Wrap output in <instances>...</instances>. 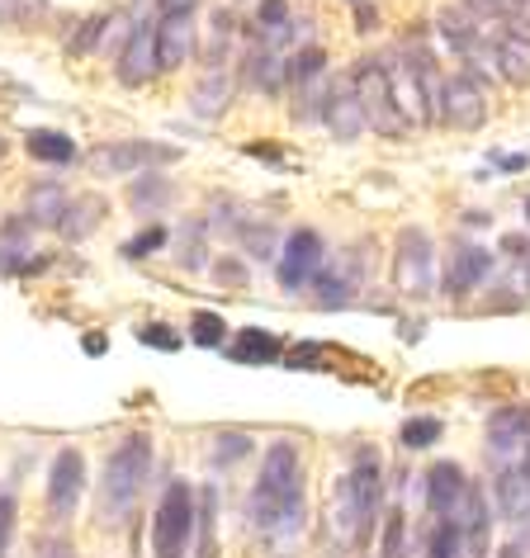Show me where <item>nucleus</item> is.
Instances as JSON below:
<instances>
[{"instance_id": "nucleus-1", "label": "nucleus", "mask_w": 530, "mask_h": 558, "mask_svg": "<svg viewBox=\"0 0 530 558\" xmlns=\"http://www.w3.org/2000/svg\"><path fill=\"white\" fill-rule=\"evenodd\" d=\"M246 521L256 535L289 544L309 525V507H303V454L294 440H270L261 454V478L251 483L246 497Z\"/></svg>"}, {"instance_id": "nucleus-2", "label": "nucleus", "mask_w": 530, "mask_h": 558, "mask_svg": "<svg viewBox=\"0 0 530 558\" xmlns=\"http://www.w3.org/2000/svg\"><path fill=\"white\" fill-rule=\"evenodd\" d=\"M380 511H384V459L380 450L360 445L346 473L337 478V487H332V535L360 549L374 535Z\"/></svg>"}, {"instance_id": "nucleus-3", "label": "nucleus", "mask_w": 530, "mask_h": 558, "mask_svg": "<svg viewBox=\"0 0 530 558\" xmlns=\"http://www.w3.org/2000/svg\"><path fill=\"white\" fill-rule=\"evenodd\" d=\"M152 473V436H123L100 473V525H123Z\"/></svg>"}, {"instance_id": "nucleus-4", "label": "nucleus", "mask_w": 530, "mask_h": 558, "mask_svg": "<svg viewBox=\"0 0 530 558\" xmlns=\"http://www.w3.org/2000/svg\"><path fill=\"white\" fill-rule=\"evenodd\" d=\"M351 90L360 109H365V123L374 129V137H388V143H408L412 137V123L402 119V109L394 100V86H388V72H384V58H360L351 66Z\"/></svg>"}, {"instance_id": "nucleus-5", "label": "nucleus", "mask_w": 530, "mask_h": 558, "mask_svg": "<svg viewBox=\"0 0 530 558\" xmlns=\"http://www.w3.org/2000/svg\"><path fill=\"white\" fill-rule=\"evenodd\" d=\"M194 515H200L194 487H190L185 478H176V483L161 493L157 511H152V558H190Z\"/></svg>"}, {"instance_id": "nucleus-6", "label": "nucleus", "mask_w": 530, "mask_h": 558, "mask_svg": "<svg viewBox=\"0 0 530 558\" xmlns=\"http://www.w3.org/2000/svg\"><path fill=\"white\" fill-rule=\"evenodd\" d=\"M180 147L171 143H147V137H119V143H100L91 147V175L95 180H123V175H143V171H161V166H176Z\"/></svg>"}, {"instance_id": "nucleus-7", "label": "nucleus", "mask_w": 530, "mask_h": 558, "mask_svg": "<svg viewBox=\"0 0 530 558\" xmlns=\"http://www.w3.org/2000/svg\"><path fill=\"white\" fill-rule=\"evenodd\" d=\"M394 289L402 299L436 294V242L422 228H402L394 242Z\"/></svg>"}, {"instance_id": "nucleus-8", "label": "nucleus", "mask_w": 530, "mask_h": 558, "mask_svg": "<svg viewBox=\"0 0 530 558\" xmlns=\"http://www.w3.org/2000/svg\"><path fill=\"white\" fill-rule=\"evenodd\" d=\"M365 279H370V265H365V251L360 246H346L337 251V260H323L317 265V275H313V303L323 313L332 308H351V303L360 299V289H365Z\"/></svg>"}, {"instance_id": "nucleus-9", "label": "nucleus", "mask_w": 530, "mask_h": 558, "mask_svg": "<svg viewBox=\"0 0 530 558\" xmlns=\"http://www.w3.org/2000/svg\"><path fill=\"white\" fill-rule=\"evenodd\" d=\"M323 260H327L323 232L294 228L280 242V256H275V279H280L285 294H303V289L313 284V275H317V265H323Z\"/></svg>"}, {"instance_id": "nucleus-10", "label": "nucleus", "mask_w": 530, "mask_h": 558, "mask_svg": "<svg viewBox=\"0 0 530 558\" xmlns=\"http://www.w3.org/2000/svg\"><path fill=\"white\" fill-rule=\"evenodd\" d=\"M436 123H445V129H459V133L483 129V123H487V90L473 76H465V72L441 76Z\"/></svg>"}, {"instance_id": "nucleus-11", "label": "nucleus", "mask_w": 530, "mask_h": 558, "mask_svg": "<svg viewBox=\"0 0 530 558\" xmlns=\"http://www.w3.org/2000/svg\"><path fill=\"white\" fill-rule=\"evenodd\" d=\"M81 497H86V454H81L76 445H67V450H58V459H52V469H48V511H52V521H72Z\"/></svg>"}, {"instance_id": "nucleus-12", "label": "nucleus", "mask_w": 530, "mask_h": 558, "mask_svg": "<svg viewBox=\"0 0 530 558\" xmlns=\"http://www.w3.org/2000/svg\"><path fill=\"white\" fill-rule=\"evenodd\" d=\"M152 52H157V76L180 72L185 62L200 58V24H194V15H157V24H152Z\"/></svg>"}, {"instance_id": "nucleus-13", "label": "nucleus", "mask_w": 530, "mask_h": 558, "mask_svg": "<svg viewBox=\"0 0 530 558\" xmlns=\"http://www.w3.org/2000/svg\"><path fill=\"white\" fill-rule=\"evenodd\" d=\"M115 76L119 86L143 90L152 76H157V52H152V20H133L123 48L115 52Z\"/></svg>"}, {"instance_id": "nucleus-14", "label": "nucleus", "mask_w": 530, "mask_h": 558, "mask_svg": "<svg viewBox=\"0 0 530 558\" xmlns=\"http://www.w3.org/2000/svg\"><path fill=\"white\" fill-rule=\"evenodd\" d=\"M493 265H497V260H493V251H487V246H473V242L455 246V251H450V270H445L441 294H445V299H469L473 289H483V284H487Z\"/></svg>"}, {"instance_id": "nucleus-15", "label": "nucleus", "mask_w": 530, "mask_h": 558, "mask_svg": "<svg viewBox=\"0 0 530 558\" xmlns=\"http://www.w3.org/2000/svg\"><path fill=\"white\" fill-rule=\"evenodd\" d=\"M323 123H327V133L337 137V143H360V137L370 133V123H365V109H360L356 90H351V81H337V86H327Z\"/></svg>"}, {"instance_id": "nucleus-16", "label": "nucleus", "mask_w": 530, "mask_h": 558, "mask_svg": "<svg viewBox=\"0 0 530 558\" xmlns=\"http://www.w3.org/2000/svg\"><path fill=\"white\" fill-rule=\"evenodd\" d=\"M459 535H465V558H487V544H493V511H487V497L469 483L465 501L455 511Z\"/></svg>"}, {"instance_id": "nucleus-17", "label": "nucleus", "mask_w": 530, "mask_h": 558, "mask_svg": "<svg viewBox=\"0 0 530 558\" xmlns=\"http://www.w3.org/2000/svg\"><path fill=\"white\" fill-rule=\"evenodd\" d=\"M465 493H469V478L455 459H441V464L426 469V511L431 515H455Z\"/></svg>"}, {"instance_id": "nucleus-18", "label": "nucleus", "mask_w": 530, "mask_h": 558, "mask_svg": "<svg viewBox=\"0 0 530 558\" xmlns=\"http://www.w3.org/2000/svg\"><path fill=\"white\" fill-rule=\"evenodd\" d=\"M222 355L232 360V365H280L285 345L275 331L265 327H237L228 341H222Z\"/></svg>"}, {"instance_id": "nucleus-19", "label": "nucleus", "mask_w": 530, "mask_h": 558, "mask_svg": "<svg viewBox=\"0 0 530 558\" xmlns=\"http://www.w3.org/2000/svg\"><path fill=\"white\" fill-rule=\"evenodd\" d=\"M530 440V402H507L487 416V450L497 459H507L511 450H521Z\"/></svg>"}, {"instance_id": "nucleus-20", "label": "nucleus", "mask_w": 530, "mask_h": 558, "mask_svg": "<svg viewBox=\"0 0 530 558\" xmlns=\"http://www.w3.org/2000/svg\"><path fill=\"white\" fill-rule=\"evenodd\" d=\"M436 34H441V48H450L455 58H469L473 48H483V44H487L483 20H473L465 5L441 10V15H436Z\"/></svg>"}, {"instance_id": "nucleus-21", "label": "nucleus", "mask_w": 530, "mask_h": 558, "mask_svg": "<svg viewBox=\"0 0 530 558\" xmlns=\"http://www.w3.org/2000/svg\"><path fill=\"white\" fill-rule=\"evenodd\" d=\"M242 76H246L251 90H261L265 100H275V95L285 90V58L265 44H251L246 58H242Z\"/></svg>"}, {"instance_id": "nucleus-22", "label": "nucleus", "mask_w": 530, "mask_h": 558, "mask_svg": "<svg viewBox=\"0 0 530 558\" xmlns=\"http://www.w3.org/2000/svg\"><path fill=\"white\" fill-rule=\"evenodd\" d=\"M232 95H237V86H232L228 66H214V72H204L200 86L190 90V114L194 119H222L232 105Z\"/></svg>"}, {"instance_id": "nucleus-23", "label": "nucleus", "mask_w": 530, "mask_h": 558, "mask_svg": "<svg viewBox=\"0 0 530 558\" xmlns=\"http://www.w3.org/2000/svg\"><path fill=\"white\" fill-rule=\"evenodd\" d=\"M493 72L502 81H511V86H530V38L521 34H502L493 44Z\"/></svg>"}, {"instance_id": "nucleus-24", "label": "nucleus", "mask_w": 530, "mask_h": 558, "mask_svg": "<svg viewBox=\"0 0 530 558\" xmlns=\"http://www.w3.org/2000/svg\"><path fill=\"white\" fill-rule=\"evenodd\" d=\"M232 44H237V15H232L228 5H218V10H214V20H208V44H200L204 72H214V66H228Z\"/></svg>"}, {"instance_id": "nucleus-25", "label": "nucleus", "mask_w": 530, "mask_h": 558, "mask_svg": "<svg viewBox=\"0 0 530 558\" xmlns=\"http://www.w3.org/2000/svg\"><path fill=\"white\" fill-rule=\"evenodd\" d=\"M67 194L58 180H38V185L29 190V199H24V218L34 222V228H58L62 214H67Z\"/></svg>"}, {"instance_id": "nucleus-26", "label": "nucleus", "mask_w": 530, "mask_h": 558, "mask_svg": "<svg viewBox=\"0 0 530 558\" xmlns=\"http://www.w3.org/2000/svg\"><path fill=\"white\" fill-rule=\"evenodd\" d=\"M24 151L44 166H72L76 161V137L62 129H29L24 133Z\"/></svg>"}, {"instance_id": "nucleus-27", "label": "nucleus", "mask_w": 530, "mask_h": 558, "mask_svg": "<svg viewBox=\"0 0 530 558\" xmlns=\"http://www.w3.org/2000/svg\"><path fill=\"white\" fill-rule=\"evenodd\" d=\"M100 218H105V199H95V194H72V199H67V214L58 222V232L72 236V242H81V236H91L95 228H100Z\"/></svg>"}, {"instance_id": "nucleus-28", "label": "nucleus", "mask_w": 530, "mask_h": 558, "mask_svg": "<svg viewBox=\"0 0 530 558\" xmlns=\"http://www.w3.org/2000/svg\"><path fill=\"white\" fill-rule=\"evenodd\" d=\"M493 501H497V511L507 515V521H521V515H530V483L511 469H497V478H493Z\"/></svg>"}, {"instance_id": "nucleus-29", "label": "nucleus", "mask_w": 530, "mask_h": 558, "mask_svg": "<svg viewBox=\"0 0 530 558\" xmlns=\"http://www.w3.org/2000/svg\"><path fill=\"white\" fill-rule=\"evenodd\" d=\"M176 199V185L166 175L157 171H143V175H133V185H129V204L137 208V214H157V208H166Z\"/></svg>"}, {"instance_id": "nucleus-30", "label": "nucleus", "mask_w": 530, "mask_h": 558, "mask_svg": "<svg viewBox=\"0 0 530 558\" xmlns=\"http://www.w3.org/2000/svg\"><path fill=\"white\" fill-rule=\"evenodd\" d=\"M232 242L242 246L251 260H275V256H280V242H285V236L275 232L270 222H261V218H246V222H242V232H237Z\"/></svg>"}, {"instance_id": "nucleus-31", "label": "nucleus", "mask_w": 530, "mask_h": 558, "mask_svg": "<svg viewBox=\"0 0 530 558\" xmlns=\"http://www.w3.org/2000/svg\"><path fill=\"white\" fill-rule=\"evenodd\" d=\"M176 265L180 270H208V228L204 218H190L176 242Z\"/></svg>"}, {"instance_id": "nucleus-32", "label": "nucleus", "mask_w": 530, "mask_h": 558, "mask_svg": "<svg viewBox=\"0 0 530 558\" xmlns=\"http://www.w3.org/2000/svg\"><path fill=\"white\" fill-rule=\"evenodd\" d=\"M327 76V52L317 44H303L285 58V86H303V81H317Z\"/></svg>"}, {"instance_id": "nucleus-33", "label": "nucleus", "mask_w": 530, "mask_h": 558, "mask_svg": "<svg viewBox=\"0 0 530 558\" xmlns=\"http://www.w3.org/2000/svg\"><path fill=\"white\" fill-rule=\"evenodd\" d=\"M232 337V327H228V317L214 313V308H200V313H190V341L194 345H204V351H222V341Z\"/></svg>"}, {"instance_id": "nucleus-34", "label": "nucleus", "mask_w": 530, "mask_h": 558, "mask_svg": "<svg viewBox=\"0 0 530 558\" xmlns=\"http://www.w3.org/2000/svg\"><path fill=\"white\" fill-rule=\"evenodd\" d=\"M246 218L251 214H242V204H237L232 194H214V199H208V214H204V228L208 232H222V236H237Z\"/></svg>"}, {"instance_id": "nucleus-35", "label": "nucleus", "mask_w": 530, "mask_h": 558, "mask_svg": "<svg viewBox=\"0 0 530 558\" xmlns=\"http://www.w3.org/2000/svg\"><path fill=\"white\" fill-rule=\"evenodd\" d=\"M327 76L317 81H303V86H294V105H289V114H294V123H317L323 119V105H327Z\"/></svg>"}, {"instance_id": "nucleus-36", "label": "nucleus", "mask_w": 530, "mask_h": 558, "mask_svg": "<svg viewBox=\"0 0 530 558\" xmlns=\"http://www.w3.org/2000/svg\"><path fill=\"white\" fill-rule=\"evenodd\" d=\"M426 558H465V535H459L455 515H436L426 535Z\"/></svg>"}, {"instance_id": "nucleus-37", "label": "nucleus", "mask_w": 530, "mask_h": 558, "mask_svg": "<svg viewBox=\"0 0 530 558\" xmlns=\"http://www.w3.org/2000/svg\"><path fill=\"white\" fill-rule=\"evenodd\" d=\"M251 450H256V440H251L246 430H218L214 445H208V464H214V469H232L237 459H246Z\"/></svg>"}, {"instance_id": "nucleus-38", "label": "nucleus", "mask_w": 530, "mask_h": 558, "mask_svg": "<svg viewBox=\"0 0 530 558\" xmlns=\"http://www.w3.org/2000/svg\"><path fill=\"white\" fill-rule=\"evenodd\" d=\"M105 29H109V15H86V20H76L72 38H67V52H72V58H91V52H100Z\"/></svg>"}, {"instance_id": "nucleus-39", "label": "nucleus", "mask_w": 530, "mask_h": 558, "mask_svg": "<svg viewBox=\"0 0 530 558\" xmlns=\"http://www.w3.org/2000/svg\"><path fill=\"white\" fill-rule=\"evenodd\" d=\"M445 436V422L441 416H408L398 430V440H402V450H431Z\"/></svg>"}, {"instance_id": "nucleus-40", "label": "nucleus", "mask_w": 530, "mask_h": 558, "mask_svg": "<svg viewBox=\"0 0 530 558\" xmlns=\"http://www.w3.org/2000/svg\"><path fill=\"white\" fill-rule=\"evenodd\" d=\"M380 558H408V511H402V507H394V511L384 515Z\"/></svg>"}, {"instance_id": "nucleus-41", "label": "nucleus", "mask_w": 530, "mask_h": 558, "mask_svg": "<svg viewBox=\"0 0 530 558\" xmlns=\"http://www.w3.org/2000/svg\"><path fill=\"white\" fill-rule=\"evenodd\" d=\"M166 242H171V232H166L161 222H152V228H143L137 236L123 242V256H129V260H147V256H157V251H166Z\"/></svg>"}, {"instance_id": "nucleus-42", "label": "nucleus", "mask_w": 530, "mask_h": 558, "mask_svg": "<svg viewBox=\"0 0 530 558\" xmlns=\"http://www.w3.org/2000/svg\"><path fill=\"white\" fill-rule=\"evenodd\" d=\"M38 15H48L44 0H0V29H29Z\"/></svg>"}, {"instance_id": "nucleus-43", "label": "nucleus", "mask_w": 530, "mask_h": 558, "mask_svg": "<svg viewBox=\"0 0 530 558\" xmlns=\"http://www.w3.org/2000/svg\"><path fill=\"white\" fill-rule=\"evenodd\" d=\"M208 270H214V279H218V284H228V289H251L246 260H242V256H232V251H222L218 260H208Z\"/></svg>"}, {"instance_id": "nucleus-44", "label": "nucleus", "mask_w": 530, "mask_h": 558, "mask_svg": "<svg viewBox=\"0 0 530 558\" xmlns=\"http://www.w3.org/2000/svg\"><path fill=\"white\" fill-rule=\"evenodd\" d=\"M285 20H289V0H256V24H251L256 44H261V38H270Z\"/></svg>"}, {"instance_id": "nucleus-45", "label": "nucleus", "mask_w": 530, "mask_h": 558, "mask_svg": "<svg viewBox=\"0 0 530 558\" xmlns=\"http://www.w3.org/2000/svg\"><path fill=\"white\" fill-rule=\"evenodd\" d=\"M137 341L152 345V351H180V345H185V337H180L176 327H166V323H143L137 327Z\"/></svg>"}, {"instance_id": "nucleus-46", "label": "nucleus", "mask_w": 530, "mask_h": 558, "mask_svg": "<svg viewBox=\"0 0 530 558\" xmlns=\"http://www.w3.org/2000/svg\"><path fill=\"white\" fill-rule=\"evenodd\" d=\"M15 515H20L15 493H0V558L10 554V539H15Z\"/></svg>"}, {"instance_id": "nucleus-47", "label": "nucleus", "mask_w": 530, "mask_h": 558, "mask_svg": "<svg viewBox=\"0 0 530 558\" xmlns=\"http://www.w3.org/2000/svg\"><path fill=\"white\" fill-rule=\"evenodd\" d=\"M280 360H285V369H317V360H323V345L303 341V345H294V351L280 355Z\"/></svg>"}, {"instance_id": "nucleus-48", "label": "nucleus", "mask_w": 530, "mask_h": 558, "mask_svg": "<svg viewBox=\"0 0 530 558\" xmlns=\"http://www.w3.org/2000/svg\"><path fill=\"white\" fill-rule=\"evenodd\" d=\"M356 29H360V34H374V29H380V5H370V0H356Z\"/></svg>"}, {"instance_id": "nucleus-49", "label": "nucleus", "mask_w": 530, "mask_h": 558, "mask_svg": "<svg viewBox=\"0 0 530 558\" xmlns=\"http://www.w3.org/2000/svg\"><path fill=\"white\" fill-rule=\"evenodd\" d=\"M34 558H76V549H72L67 539H44V544H38V554H34Z\"/></svg>"}, {"instance_id": "nucleus-50", "label": "nucleus", "mask_w": 530, "mask_h": 558, "mask_svg": "<svg viewBox=\"0 0 530 558\" xmlns=\"http://www.w3.org/2000/svg\"><path fill=\"white\" fill-rule=\"evenodd\" d=\"M200 0H157V15H194Z\"/></svg>"}, {"instance_id": "nucleus-51", "label": "nucleus", "mask_w": 530, "mask_h": 558, "mask_svg": "<svg viewBox=\"0 0 530 558\" xmlns=\"http://www.w3.org/2000/svg\"><path fill=\"white\" fill-rule=\"evenodd\" d=\"M81 351H86V355H105V351H109L105 331H91V337H81Z\"/></svg>"}, {"instance_id": "nucleus-52", "label": "nucleus", "mask_w": 530, "mask_h": 558, "mask_svg": "<svg viewBox=\"0 0 530 558\" xmlns=\"http://www.w3.org/2000/svg\"><path fill=\"white\" fill-rule=\"evenodd\" d=\"M246 157H265V161H280V147H261V143H246Z\"/></svg>"}, {"instance_id": "nucleus-53", "label": "nucleus", "mask_w": 530, "mask_h": 558, "mask_svg": "<svg viewBox=\"0 0 530 558\" xmlns=\"http://www.w3.org/2000/svg\"><path fill=\"white\" fill-rule=\"evenodd\" d=\"M497 166H502V171H526L530 157H497Z\"/></svg>"}, {"instance_id": "nucleus-54", "label": "nucleus", "mask_w": 530, "mask_h": 558, "mask_svg": "<svg viewBox=\"0 0 530 558\" xmlns=\"http://www.w3.org/2000/svg\"><path fill=\"white\" fill-rule=\"evenodd\" d=\"M516 473H521V478L530 483V440L521 445V459H516Z\"/></svg>"}, {"instance_id": "nucleus-55", "label": "nucleus", "mask_w": 530, "mask_h": 558, "mask_svg": "<svg viewBox=\"0 0 530 558\" xmlns=\"http://www.w3.org/2000/svg\"><path fill=\"white\" fill-rule=\"evenodd\" d=\"M502 554H507V558H516V554H521V544H507V549H502Z\"/></svg>"}, {"instance_id": "nucleus-56", "label": "nucleus", "mask_w": 530, "mask_h": 558, "mask_svg": "<svg viewBox=\"0 0 530 558\" xmlns=\"http://www.w3.org/2000/svg\"><path fill=\"white\" fill-rule=\"evenodd\" d=\"M5 147H10V143H5V133H0V157H5Z\"/></svg>"}, {"instance_id": "nucleus-57", "label": "nucleus", "mask_w": 530, "mask_h": 558, "mask_svg": "<svg viewBox=\"0 0 530 558\" xmlns=\"http://www.w3.org/2000/svg\"><path fill=\"white\" fill-rule=\"evenodd\" d=\"M521 256H526V275H530V246H526V251H521Z\"/></svg>"}, {"instance_id": "nucleus-58", "label": "nucleus", "mask_w": 530, "mask_h": 558, "mask_svg": "<svg viewBox=\"0 0 530 558\" xmlns=\"http://www.w3.org/2000/svg\"><path fill=\"white\" fill-rule=\"evenodd\" d=\"M526 222H530V199H526Z\"/></svg>"}, {"instance_id": "nucleus-59", "label": "nucleus", "mask_w": 530, "mask_h": 558, "mask_svg": "<svg viewBox=\"0 0 530 558\" xmlns=\"http://www.w3.org/2000/svg\"><path fill=\"white\" fill-rule=\"evenodd\" d=\"M351 5H356V0H351Z\"/></svg>"}]
</instances>
